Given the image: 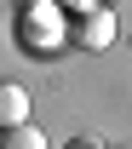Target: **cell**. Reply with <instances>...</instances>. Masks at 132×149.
I'll use <instances>...</instances> for the list:
<instances>
[{"instance_id":"4","label":"cell","mask_w":132,"mask_h":149,"mask_svg":"<svg viewBox=\"0 0 132 149\" xmlns=\"http://www.w3.org/2000/svg\"><path fill=\"white\" fill-rule=\"evenodd\" d=\"M69 6H80V0H69Z\"/></svg>"},{"instance_id":"1","label":"cell","mask_w":132,"mask_h":149,"mask_svg":"<svg viewBox=\"0 0 132 149\" xmlns=\"http://www.w3.org/2000/svg\"><path fill=\"white\" fill-rule=\"evenodd\" d=\"M109 40H115V12H109V6L80 12V46H86V52H103Z\"/></svg>"},{"instance_id":"3","label":"cell","mask_w":132,"mask_h":149,"mask_svg":"<svg viewBox=\"0 0 132 149\" xmlns=\"http://www.w3.org/2000/svg\"><path fill=\"white\" fill-rule=\"evenodd\" d=\"M0 149H46V132L35 120H23V126H6L0 132Z\"/></svg>"},{"instance_id":"2","label":"cell","mask_w":132,"mask_h":149,"mask_svg":"<svg viewBox=\"0 0 132 149\" xmlns=\"http://www.w3.org/2000/svg\"><path fill=\"white\" fill-rule=\"evenodd\" d=\"M23 120H29V92H23L17 80H0V132L23 126Z\"/></svg>"}]
</instances>
